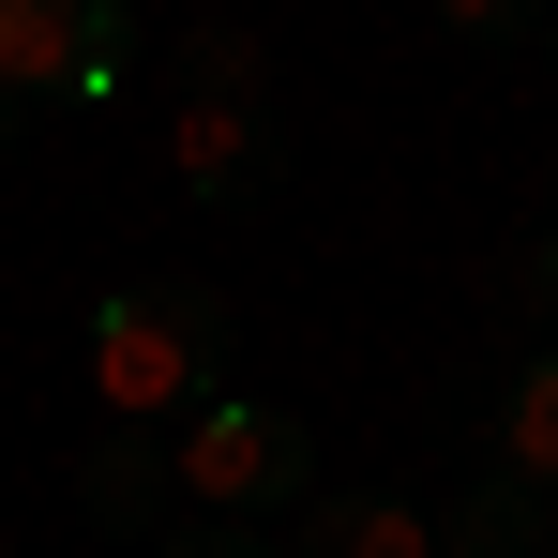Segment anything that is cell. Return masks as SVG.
<instances>
[{
	"instance_id": "cell-1",
	"label": "cell",
	"mask_w": 558,
	"mask_h": 558,
	"mask_svg": "<svg viewBox=\"0 0 558 558\" xmlns=\"http://www.w3.org/2000/svg\"><path fill=\"white\" fill-rule=\"evenodd\" d=\"M76 363H92L106 423L182 438L196 408L227 392V302H211V287H106V302H92V332H76Z\"/></svg>"
},
{
	"instance_id": "cell-2",
	"label": "cell",
	"mask_w": 558,
	"mask_h": 558,
	"mask_svg": "<svg viewBox=\"0 0 558 558\" xmlns=\"http://www.w3.org/2000/svg\"><path fill=\"white\" fill-rule=\"evenodd\" d=\"M182 498L211 529H257V513H317V438L302 408H257V392H211L182 423Z\"/></svg>"
},
{
	"instance_id": "cell-3",
	"label": "cell",
	"mask_w": 558,
	"mask_h": 558,
	"mask_svg": "<svg viewBox=\"0 0 558 558\" xmlns=\"http://www.w3.org/2000/svg\"><path fill=\"white\" fill-rule=\"evenodd\" d=\"M121 76H136V31L106 0H0V106L15 121H46L76 92H121Z\"/></svg>"
},
{
	"instance_id": "cell-4",
	"label": "cell",
	"mask_w": 558,
	"mask_h": 558,
	"mask_svg": "<svg viewBox=\"0 0 558 558\" xmlns=\"http://www.w3.org/2000/svg\"><path fill=\"white\" fill-rule=\"evenodd\" d=\"M167 182L196 211H272L287 196V121L272 106H182L167 92Z\"/></svg>"
},
{
	"instance_id": "cell-5",
	"label": "cell",
	"mask_w": 558,
	"mask_h": 558,
	"mask_svg": "<svg viewBox=\"0 0 558 558\" xmlns=\"http://www.w3.org/2000/svg\"><path fill=\"white\" fill-rule=\"evenodd\" d=\"M167 498H182V438H151V423H106L92 453H76V513H92L106 544H151Z\"/></svg>"
},
{
	"instance_id": "cell-6",
	"label": "cell",
	"mask_w": 558,
	"mask_h": 558,
	"mask_svg": "<svg viewBox=\"0 0 558 558\" xmlns=\"http://www.w3.org/2000/svg\"><path fill=\"white\" fill-rule=\"evenodd\" d=\"M302 558H438V513H408V498H377V483H332V498L302 513Z\"/></svg>"
},
{
	"instance_id": "cell-7",
	"label": "cell",
	"mask_w": 558,
	"mask_h": 558,
	"mask_svg": "<svg viewBox=\"0 0 558 558\" xmlns=\"http://www.w3.org/2000/svg\"><path fill=\"white\" fill-rule=\"evenodd\" d=\"M438 558H558V544H544V483H513V468L468 483V513L438 529Z\"/></svg>"
},
{
	"instance_id": "cell-8",
	"label": "cell",
	"mask_w": 558,
	"mask_h": 558,
	"mask_svg": "<svg viewBox=\"0 0 558 558\" xmlns=\"http://www.w3.org/2000/svg\"><path fill=\"white\" fill-rule=\"evenodd\" d=\"M498 468L558 498V348H529V363H513V392H498Z\"/></svg>"
},
{
	"instance_id": "cell-9",
	"label": "cell",
	"mask_w": 558,
	"mask_h": 558,
	"mask_svg": "<svg viewBox=\"0 0 558 558\" xmlns=\"http://www.w3.org/2000/svg\"><path fill=\"white\" fill-rule=\"evenodd\" d=\"M167 76H182V106H272V61H257L242 31H182Z\"/></svg>"
},
{
	"instance_id": "cell-10",
	"label": "cell",
	"mask_w": 558,
	"mask_h": 558,
	"mask_svg": "<svg viewBox=\"0 0 558 558\" xmlns=\"http://www.w3.org/2000/svg\"><path fill=\"white\" fill-rule=\"evenodd\" d=\"M151 558H272V544H257V529H167Z\"/></svg>"
},
{
	"instance_id": "cell-11",
	"label": "cell",
	"mask_w": 558,
	"mask_h": 558,
	"mask_svg": "<svg viewBox=\"0 0 558 558\" xmlns=\"http://www.w3.org/2000/svg\"><path fill=\"white\" fill-rule=\"evenodd\" d=\"M529 302H558V227H544V257H529Z\"/></svg>"
},
{
	"instance_id": "cell-12",
	"label": "cell",
	"mask_w": 558,
	"mask_h": 558,
	"mask_svg": "<svg viewBox=\"0 0 558 558\" xmlns=\"http://www.w3.org/2000/svg\"><path fill=\"white\" fill-rule=\"evenodd\" d=\"M15 136H31V121H15V106H0V151H15Z\"/></svg>"
},
{
	"instance_id": "cell-13",
	"label": "cell",
	"mask_w": 558,
	"mask_h": 558,
	"mask_svg": "<svg viewBox=\"0 0 558 558\" xmlns=\"http://www.w3.org/2000/svg\"><path fill=\"white\" fill-rule=\"evenodd\" d=\"M544 61H558V31H544Z\"/></svg>"
}]
</instances>
